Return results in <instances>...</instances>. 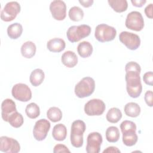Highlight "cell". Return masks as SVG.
Returning a JSON list of instances; mask_svg holds the SVG:
<instances>
[{"label": "cell", "mask_w": 153, "mask_h": 153, "mask_svg": "<svg viewBox=\"0 0 153 153\" xmlns=\"http://www.w3.org/2000/svg\"><path fill=\"white\" fill-rule=\"evenodd\" d=\"M126 90L128 95L132 98L138 97L142 91L140 81V65L135 62H128L125 66Z\"/></svg>", "instance_id": "cell-1"}, {"label": "cell", "mask_w": 153, "mask_h": 153, "mask_svg": "<svg viewBox=\"0 0 153 153\" xmlns=\"http://www.w3.org/2000/svg\"><path fill=\"white\" fill-rule=\"evenodd\" d=\"M86 129L85 123L80 120L74 121L71 129V143L75 148H80L83 145V134Z\"/></svg>", "instance_id": "cell-2"}, {"label": "cell", "mask_w": 153, "mask_h": 153, "mask_svg": "<svg viewBox=\"0 0 153 153\" xmlns=\"http://www.w3.org/2000/svg\"><path fill=\"white\" fill-rule=\"evenodd\" d=\"M95 89V81L89 76L81 79L75 87V94L79 98H84L93 94Z\"/></svg>", "instance_id": "cell-3"}, {"label": "cell", "mask_w": 153, "mask_h": 153, "mask_svg": "<svg viewBox=\"0 0 153 153\" xmlns=\"http://www.w3.org/2000/svg\"><path fill=\"white\" fill-rule=\"evenodd\" d=\"M91 30L90 26L87 25L72 26L68 29L66 36L70 42H76L88 36L90 34Z\"/></svg>", "instance_id": "cell-4"}, {"label": "cell", "mask_w": 153, "mask_h": 153, "mask_svg": "<svg viewBox=\"0 0 153 153\" xmlns=\"http://www.w3.org/2000/svg\"><path fill=\"white\" fill-rule=\"evenodd\" d=\"M116 35V29L114 27L106 24L98 25L95 29L94 36L100 42L111 41L115 38Z\"/></svg>", "instance_id": "cell-5"}, {"label": "cell", "mask_w": 153, "mask_h": 153, "mask_svg": "<svg viewBox=\"0 0 153 153\" xmlns=\"http://www.w3.org/2000/svg\"><path fill=\"white\" fill-rule=\"evenodd\" d=\"M126 26L132 30L140 31L144 27V20L142 14L136 11L129 13L126 17Z\"/></svg>", "instance_id": "cell-6"}, {"label": "cell", "mask_w": 153, "mask_h": 153, "mask_svg": "<svg viewBox=\"0 0 153 153\" xmlns=\"http://www.w3.org/2000/svg\"><path fill=\"white\" fill-rule=\"evenodd\" d=\"M20 10V5L17 2H8L1 12V19L4 22H11L16 17Z\"/></svg>", "instance_id": "cell-7"}, {"label": "cell", "mask_w": 153, "mask_h": 153, "mask_svg": "<svg viewBox=\"0 0 153 153\" xmlns=\"http://www.w3.org/2000/svg\"><path fill=\"white\" fill-rule=\"evenodd\" d=\"M105 108L103 101L99 99H93L85 104L84 112L88 116H99L103 114Z\"/></svg>", "instance_id": "cell-8"}, {"label": "cell", "mask_w": 153, "mask_h": 153, "mask_svg": "<svg viewBox=\"0 0 153 153\" xmlns=\"http://www.w3.org/2000/svg\"><path fill=\"white\" fill-rule=\"evenodd\" d=\"M11 94L13 97L20 102H27L32 98L30 88L23 83L15 84L12 88Z\"/></svg>", "instance_id": "cell-9"}, {"label": "cell", "mask_w": 153, "mask_h": 153, "mask_svg": "<svg viewBox=\"0 0 153 153\" xmlns=\"http://www.w3.org/2000/svg\"><path fill=\"white\" fill-rule=\"evenodd\" d=\"M119 39L126 47L131 50L137 49L140 45L139 36L133 33L123 31L120 33Z\"/></svg>", "instance_id": "cell-10"}, {"label": "cell", "mask_w": 153, "mask_h": 153, "mask_svg": "<svg viewBox=\"0 0 153 153\" xmlns=\"http://www.w3.org/2000/svg\"><path fill=\"white\" fill-rule=\"evenodd\" d=\"M51 127L50 123L46 119L38 120L33 127V135L38 141H42L45 139Z\"/></svg>", "instance_id": "cell-11"}, {"label": "cell", "mask_w": 153, "mask_h": 153, "mask_svg": "<svg viewBox=\"0 0 153 153\" xmlns=\"http://www.w3.org/2000/svg\"><path fill=\"white\" fill-rule=\"evenodd\" d=\"M102 141L101 134L98 132L90 133L87 139L86 152L87 153H99Z\"/></svg>", "instance_id": "cell-12"}, {"label": "cell", "mask_w": 153, "mask_h": 153, "mask_svg": "<svg viewBox=\"0 0 153 153\" xmlns=\"http://www.w3.org/2000/svg\"><path fill=\"white\" fill-rule=\"evenodd\" d=\"M0 151L6 153H17L20 151V146L17 140L7 136H1Z\"/></svg>", "instance_id": "cell-13"}, {"label": "cell", "mask_w": 153, "mask_h": 153, "mask_svg": "<svg viewBox=\"0 0 153 153\" xmlns=\"http://www.w3.org/2000/svg\"><path fill=\"white\" fill-rule=\"evenodd\" d=\"M50 10L53 17L56 20H63L66 16V5L64 1L55 0L51 2Z\"/></svg>", "instance_id": "cell-14"}, {"label": "cell", "mask_w": 153, "mask_h": 153, "mask_svg": "<svg viewBox=\"0 0 153 153\" xmlns=\"http://www.w3.org/2000/svg\"><path fill=\"white\" fill-rule=\"evenodd\" d=\"M17 111L15 102L10 99H6L1 104V116L4 121L8 122V118L14 112Z\"/></svg>", "instance_id": "cell-15"}, {"label": "cell", "mask_w": 153, "mask_h": 153, "mask_svg": "<svg viewBox=\"0 0 153 153\" xmlns=\"http://www.w3.org/2000/svg\"><path fill=\"white\" fill-rule=\"evenodd\" d=\"M66 47L65 42L59 38H54L50 39L47 43V48L51 52L59 53L63 51Z\"/></svg>", "instance_id": "cell-16"}, {"label": "cell", "mask_w": 153, "mask_h": 153, "mask_svg": "<svg viewBox=\"0 0 153 153\" xmlns=\"http://www.w3.org/2000/svg\"><path fill=\"white\" fill-rule=\"evenodd\" d=\"M61 61L65 66L72 68L76 65L78 63V57L74 51H66L62 54Z\"/></svg>", "instance_id": "cell-17"}, {"label": "cell", "mask_w": 153, "mask_h": 153, "mask_svg": "<svg viewBox=\"0 0 153 153\" xmlns=\"http://www.w3.org/2000/svg\"><path fill=\"white\" fill-rule=\"evenodd\" d=\"M36 47L35 44L30 41L24 42L21 47L22 55L27 59H30L33 57L36 53Z\"/></svg>", "instance_id": "cell-18"}, {"label": "cell", "mask_w": 153, "mask_h": 153, "mask_svg": "<svg viewBox=\"0 0 153 153\" xmlns=\"http://www.w3.org/2000/svg\"><path fill=\"white\" fill-rule=\"evenodd\" d=\"M67 135V129L66 126L63 124H57L55 125L53 128L52 136L57 141L64 140Z\"/></svg>", "instance_id": "cell-19"}, {"label": "cell", "mask_w": 153, "mask_h": 153, "mask_svg": "<svg viewBox=\"0 0 153 153\" xmlns=\"http://www.w3.org/2000/svg\"><path fill=\"white\" fill-rule=\"evenodd\" d=\"M93 46L88 41H82L77 46L78 54L82 58H87L90 56L93 53Z\"/></svg>", "instance_id": "cell-20"}, {"label": "cell", "mask_w": 153, "mask_h": 153, "mask_svg": "<svg viewBox=\"0 0 153 153\" xmlns=\"http://www.w3.org/2000/svg\"><path fill=\"white\" fill-rule=\"evenodd\" d=\"M45 78L44 71L41 69H35L33 70L29 77L31 84L34 87H37L42 84Z\"/></svg>", "instance_id": "cell-21"}, {"label": "cell", "mask_w": 153, "mask_h": 153, "mask_svg": "<svg viewBox=\"0 0 153 153\" xmlns=\"http://www.w3.org/2000/svg\"><path fill=\"white\" fill-rule=\"evenodd\" d=\"M23 32V27L19 23H14L9 25L7 27L8 36L13 39H16L19 38Z\"/></svg>", "instance_id": "cell-22"}, {"label": "cell", "mask_w": 153, "mask_h": 153, "mask_svg": "<svg viewBox=\"0 0 153 153\" xmlns=\"http://www.w3.org/2000/svg\"><path fill=\"white\" fill-rule=\"evenodd\" d=\"M126 115L130 117H137L140 113V107L139 105L134 102L127 103L124 108Z\"/></svg>", "instance_id": "cell-23"}, {"label": "cell", "mask_w": 153, "mask_h": 153, "mask_svg": "<svg viewBox=\"0 0 153 153\" xmlns=\"http://www.w3.org/2000/svg\"><path fill=\"white\" fill-rule=\"evenodd\" d=\"M137 140L138 137L135 130H130L123 133V142L127 146L134 145Z\"/></svg>", "instance_id": "cell-24"}, {"label": "cell", "mask_w": 153, "mask_h": 153, "mask_svg": "<svg viewBox=\"0 0 153 153\" xmlns=\"http://www.w3.org/2000/svg\"><path fill=\"white\" fill-rule=\"evenodd\" d=\"M108 2L111 8L117 13L124 12L128 7L126 0H108Z\"/></svg>", "instance_id": "cell-25"}, {"label": "cell", "mask_w": 153, "mask_h": 153, "mask_svg": "<svg viewBox=\"0 0 153 153\" xmlns=\"http://www.w3.org/2000/svg\"><path fill=\"white\" fill-rule=\"evenodd\" d=\"M106 139L111 143L117 142L120 139V131L117 127L110 126L106 131Z\"/></svg>", "instance_id": "cell-26"}, {"label": "cell", "mask_w": 153, "mask_h": 153, "mask_svg": "<svg viewBox=\"0 0 153 153\" xmlns=\"http://www.w3.org/2000/svg\"><path fill=\"white\" fill-rule=\"evenodd\" d=\"M106 118L109 123H117L122 118V112L117 108H112L108 111Z\"/></svg>", "instance_id": "cell-27"}, {"label": "cell", "mask_w": 153, "mask_h": 153, "mask_svg": "<svg viewBox=\"0 0 153 153\" xmlns=\"http://www.w3.org/2000/svg\"><path fill=\"white\" fill-rule=\"evenodd\" d=\"M47 117L48 120L53 123L60 121L62 118V112L57 107L53 106L48 109L47 112Z\"/></svg>", "instance_id": "cell-28"}, {"label": "cell", "mask_w": 153, "mask_h": 153, "mask_svg": "<svg viewBox=\"0 0 153 153\" xmlns=\"http://www.w3.org/2000/svg\"><path fill=\"white\" fill-rule=\"evenodd\" d=\"M25 112L29 118L31 119L36 118L40 114L39 107L35 103H30L26 106Z\"/></svg>", "instance_id": "cell-29"}, {"label": "cell", "mask_w": 153, "mask_h": 153, "mask_svg": "<svg viewBox=\"0 0 153 153\" xmlns=\"http://www.w3.org/2000/svg\"><path fill=\"white\" fill-rule=\"evenodd\" d=\"M68 14L71 20L78 22L82 20L84 14L83 10L81 8L77 6H74L70 8Z\"/></svg>", "instance_id": "cell-30"}, {"label": "cell", "mask_w": 153, "mask_h": 153, "mask_svg": "<svg viewBox=\"0 0 153 153\" xmlns=\"http://www.w3.org/2000/svg\"><path fill=\"white\" fill-rule=\"evenodd\" d=\"M8 122L12 127L14 128H19L23 125L24 119L22 115L16 111L10 116Z\"/></svg>", "instance_id": "cell-31"}, {"label": "cell", "mask_w": 153, "mask_h": 153, "mask_svg": "<svg viewBox=\"0 0 153 153\" xmlns=\"http://www.w3.org/2000/svg\"><path fill=\"white\" fill-rule=\"evenodd\" d=\"M120 128L122 133H124L129 130H136V124L128 120H125L123 121L120 124Z\"/></svg>", "instance_id": "cell-32"}, {"label": "cell", "mask_w": 153, "mask_h": 153, "mask_svg": "<svg viewBox=\"0 0 153 153\" xmlns=\"http://www.w3.org/2000/svg\"><path fill=\"white\" fill-rule=\"evenodd\" d=\"M143 79L145 83L149 85H153V73L152 71L147 72L144 74Z\"/></svg>", "instance_id": "cell-33"}, {"label": "cell", "mask_w": 153, "mask_h": 153, "mask_svg": "<svg viewBox=\"0 0 153 153\" xmlns=\"http://www.w3.org/2000/svg\"><path fill=\"white\" fill-rule=\"evenodd\" d=\"M70 150L63 144H57L54 146L53 149L54 153H59V152H70Z\"/></svg>", "instance_id": "cell-34"}, {"label": "cell", "mask_w": 153, "mask_h": 153, "mask_svg": "<svg viewBox=\"0 0 153 153\" xmlns=\"http://www.w3.org/2000/svg\"><path fill=\"white\" fill-rule=\"evenodd\" d=\"M144 99L146 103L150 107H152L153 105L152 103V91L151 90L147 91L144 96Z\"/></svg>", "instance_id": "cell-35"}, {"label": "cell", "mask_w": 153, "mask_h": 153, "mask_svg": "<svg viewBox=\"0 0 153 153\" xmlns=\"http://www.w3.org/2000/svg\"><path fill=\"white\" fill-rule=\"evenodd\" d=\"M145 13L148 18L152 19V4H150L146 7L145 8Z\"/></svg>", "instance_id": "cell-36"}, {"label": "cell", "mask_w": 153, "mask_h": 153, "mask_svg": "<svg viewBox=\"0 0 153 153\" xmlns=\"http://www.w3.org/2000/svg\"><path fill=\"white\" fill-rule=\"evenodd\" d=\"M131 2L133 6L136 7H142L146 2V0H131Z\"/></svg>", "instance_id": "cell-37"}, {"label": "cell", "mask_w": 153, "mask_h": 153, "mask_svg": "<svg viewBox=\"0 0 153 153\" xmlns=\"http://www.w3.org/2000/svg\"><path fill=\"white\" fill-rule=\"evenodd\" d=\"M79 2L84 7H89L92 5L93 4L94 1L93 0H86V1H83V0H79Z\"/></svg>", "instance_id": "cell-38"}, {"label": "cell", "mask_w": 153, "mask_h": 153, "mask_svg": "<svg viewBox=\"0 0 153 153\" xmlns=\"http://www.w3.org/2000/svg\"><path fill=\"white\" fill-rule=\"evenodd\" d=\"M121 151L118 149V148L115 147V146H109L106 149H105L103 152L105 153V152H120Z\"/></svg>", "instance_id": "cell-39"}]
</instances>
